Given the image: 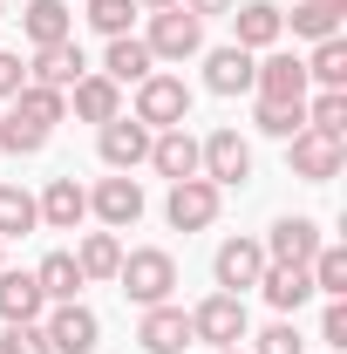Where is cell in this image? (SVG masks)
<instances>
[{
	"mask_svg": "<svg viewBox=\"0 0 347 354\" xmlns=\"http://www.w3.org/2000/svg\"><path fill=\"white\" fill-rule=\"evenodd\" d=\"M212 354H238V348H212Z\"/></svg>",
	"mask_w": 347,
	"mask_h": 354,
	"instance_id": "obj_43",
	"label": "cell"
},
{
	"mask_svg": "<svg viewBox=\"0 0 347 354\" xmlns=\"http://www.w3.org/2000/svg\"><path fill=\"white\" fill-rule=\"evenodd\" d=\"M14 109H21L28 123H41V130H55V123L68 116V95H62V88H41V82H21V95H14Z\"/></svg>",
	"mask_w": 347,
	"mask_h": 354,
	"instance_id": "obj_27",
	"label": "cell"
},
{
	"mask_svg": "<svg viewBox=\"0 0 347 354\" xmlns=\"http://www.w3.org/2000/svg\"><path fill=\"white\" fill-rule=\"evenodd\" d=\"M286 21H293V35H306V41H327V35H341V14H320L313 0H300Z\"/></svg>",
	"mask_w": 347,
	"mask_h": 354,
	"instance_id": "obj_36",
	"label": "cell"
},
{
	"mask_svg": "<svg viewBox=\"0 0 347 354\" xmlns=\"http://www.w3.org/2000/svg\"><path fill=\"white\" fill-rule=\"evenodd\" d=\"M21 82H28L21 55H14V48H0V102H14V95H21Z\"/></svg>",
	"mask_w": 347,
	"mask_h": 354,
	"instance_id": "obj_39",
	"label": "cell"
},
{
	"mask_svg": "<svg viewBox=\"0 0 347 354\" xmlns=\"http://www.w3.org/2000/svg\"><path fill=\"white\" fill-rule=\"evenodd\" d=\"M164 218H171V232H205V225L218 218V184H205V177H184V184H171V198H164Z\"/></svg>",
	"mask_w": 347,
	"mask_h": 354,
	"instance_id": "obj_9",
	"label": "cell"
},
{
	"mask_svg": "<svg viewBox=\"0 0 347 354\" xmlns=\"http://www.w3.org/2000/svg\"><path fill=\"white\" fill-rule=\"evenodd\" d=\"M306 82H320V88H347V41H341V35L313 41V55H306Z\"/></svg>",
	"mask_w": 347,
	"mask_h": 354,
	"instance_id": "obj_26",
	"label": "cell"
},
{
	"mask_svg": "<svg viewBox=\"0 0 347 354\" xmlns=\"http://www.w3.org/2000/svg\"><path fill=\"white\" fill-rule=\"evenodd\" d=\"M252 123H259L265 136H279V143H286V136L306 130V102H259V116H252Z\"/></svg>",
	"mask_w": 347,
	"mask_h": 354,
	"instance_id": "obj_33",
	"label": "cell"
},
{
	"mask_svg": "<svg viewBox=\"0 0 347 354\" xmlns=\"http://www.w3.org/2000/svg\"><path fill=\"white\" fill-rule=\"evenodd\" d=\"M238 0H184V14H198V21H218V14H232Z\"/></svg>",
	"mask_w": 347,
	"mask_h": 354,
	"instance_id": "obj_40",
	"label": "cell"
},
{
	"mask_svg": "<svg viewBox=\"0 0 347 354\" xmlns=\"http://www.w3.org/2000/svg\"><path fill=\"white\" fill-rule=\"evenodd\" d=\"M35 212H41L48 232H75V225L88 218V191L75 184V177H55L41 198H35Z\"/></svg>",
	"mask_w": 347,
	"mask_h": 354,
	"instance_id": "obj_17",
	"label": "cell"
},
{
	"mask_svg": "<svg viewBox=\"0 0 347 354\" xmlns=\"http://www.w3.org/2000/svg\"><path fill=\"white\" fill-rule=\"evenodd\" d=\"M88 75V62H82V48L75 41H55V48H35V68H28V82H41V88H68Z\"/></svg>",
	"mask_w": 347,
	"mask_h": 354,
	"instance_id": "obj_18",
	"label": "cell"
},
{
	"mask_svg": "<svg viewBox=\"0 0 347 354\" xmlns=\"http://www.w3.org/2000/svg\"><path fill=\"white\" fill-rule=\"evenodd\" d=\"M136 123L150 136L191 123V88H184V75H143L136 82Z\"/></svg>",
	"mask_w": 347,
	"mask_h": 354,
	"instance_id": "obj_2",
	"label": "cell"
},
{
	"mask_svg": "<svg viewBox=\"0 0 347 354\" xmlns=\"http://www.w3.org/2000/svg\"><path fill=\"white\" fill-rule=\"evenodd\" d=\"M41 212H35V191H21V184H0V239H21V232H35Z\"/></svg>",
	"mask_w": 347,
	"mask_h": 354,
	"instance_id": "obj_30",
	"label": "cell"
},
{
	"mask_svg": "<svg viewBox=\"0 0 347 354\" xmlns=\"http://www.w3.org/2000/svg\"><path fill=\"white\" fill-rule=\"evenodd\" d=\"M95 150H102L109 171H136V164L150 157V130H143L136 116H109V123L95 130Z\"/></svg>",
	"mask_w": 347,
	"mask_h": 354,
	"instance_id": "obj_11",
	"label": "cell"
},
{
	"mask_svg": "<svg viewBox=\"0 0 347 354\" xmlns=\"http://www.w3.org/2000/svg\"><path fill=\"white\" fill-rule=\"evenodd\" d=\"M116 286L130 293L136 307H164L171 286H177V259L164 245H136V252H123V266H116Z\"/></svg>",
	"mask_w": 347,
	"mask_h": 354,
	"instance_id": "obj_1",
	"label": "cell"
},
{
	"mask_svg": "<svg viewBox=\"0 0 347 354\" xmlns=\"http://www.w3.org/2000/svg\"><path fill=\"white\" fill-rule=\"evenodd\" d=\"M306 130L341 136V143H347V88H320V95L306 102Z\"/></svg>",
	"mask_w": 347,
	"mask_h": 354,
	"instance_id": "obj_31",
	"label": "cell"
},
{
	"mask_svg": "<svg viewBox=\"0 0 347 354\" xmlns=\"http://www.w3.org/2000/svg\"><path fill=\"white\" fill-rule=\"evenodd\" d=\"M306 279H313V293L347 300V252H341V245H320V252L306 259Z\"/></svg>",
	"mask_w": 347,
	"mask_h": 354,
	"instance_id": "obj_29",
	"label": "cell"
},
{
	"mask_svg": "<svg viewBox=\"0 0 347 354\" xmlns=\"http://www.w3.org/2000/svg\"><path fill=\"white\" fill-rule=\"evenodd\" d=\"M212 272H218V293H238L245 300V286H259V272H265V245L259 239H225Z\"/></svg>",
	"mask_w": 347,
	"mask_h": 354,
	"instance_id": "obj_8",
	"label": "cell"
},
{
	"mask_svg": "<svg viewBox=\"0 0 347 354\" xmlns=\"http://www.w3.org/2000/svg\"><path fill=\"white\" fill-rule=\"evenodd\" d=\"M130 21H136V0H88V28L95 35H130Z\"/></svg>",
	"mask_w": 347,
	"mask_h": 354,
	"instance_id": "obj_34",
	"label": "cell"
},
{
	"mask_svg": "<svg viewBox=\"0 0 347 354\" xmlns=\"http://www.w3.org/2000/svg\"><path fill=\"white\" fill-rule=\"evenodd\" d=\"M143 48H150L157 62H191V55H205V21L184 14V7H164V14H150Z\"/></svg>",
	"mask_w": 347,
	"mask_h": 354,
	"instance_id": "obj_3",
	"label": "cell"
},
{
	"mask_svg": "<svg viewBox=\"0 0 347 354\" xmlns=\"http://www.w3.org/2000/svg\"><path fill=\"white\" fill-rule=\"evenodd\" d=\"M48 300H41V286H35V272H7L0 266V320L14 327V320H41Z\"/></svg>",
	"mask_w": 347,
	"mask_h": 354,
	"instance_id": "obj_22",
	"label": "cell"
},
{
	"mask_svg": "<svg viewBox=\"0 0 347 354\" xmlns=\"http://www.w3.org/2000/svg\"><path fill=\"white\" fill-rule=\"evenodd\" d=\"M252 88H259V102H306V62L300 55H265L252 68Z\"/></svg>",
	"mask_w": 347,
	"mask_h": 354,
	"instance_id": "obj_14",
	"label": "cell"
},
{
	"mask_svg": "<svg viewBox=\"0 0 347 354\" xmlns=\"http://www.w3.org/2000/svg\"><path fill=\"white\" fill-rule=\"evenodd\" d=\"M252 354H306V341L293 334V320H279V327H265V334H259V348H252Z\"/></svg>",
	"mask_w": 347,
	"mask_h": 354,
	"instance_id": "obj_37",
	"label": "cell"
},
{
	"mask_svg": "<svg viewBox=\"0 0 347 354\" xmlns=\"http://www.w3.org/2000/svg\"><path fill=\"white\" fill-rule=\"evenodd\" d=\"M41 327H48V348H55V354H95V348H102V320H95L82 300H62Z\"/></svg>",
	"mask_w": 347,
	"mask_h": 354,
	"instance_id": "obj_7",
	"label": "cell"
},
{
	"mask_svg": "<svg viewBox=\"0 0 347 354\" xmlns=\"http://www.w3.org/2000/svg\"><path fill=\"white\" fill-rule=\"evenodd\" d=\"M136 341H143V354H184L191 348V313L184 307H143V320H136Z\"/></svg>",
	"mask_w": 347,
	"mask_h": 354,
	"instance_id": "obj_12",
	"label": "cell"
},
{
	"mask_svg": "<svg viewBox=\"0 0 347 354\" xmlns=\"http://www.w3.org/2000/svg\"><path fill=\"white\" fill-rule=\"evenodd\" d=\"M102 75L123 88V82H143V75H157V55L143 48V35H116L109 55H102Z\"/></svg>",
	"mask_w": 347,
	"mask_h": 354,
	"instance_id": "obj_21",
	"label": "cell"
},
{
	"mask_svg": "<svg viewBox=\"0 0 347 354\" xmlns=\"http://www.w3.org/2000/svg\"><path fill=\"white\" fill-rule=\"evenodd\" d=\"M75 266H82V279H116V266H123V245H116V232H88L82 252H75Z\"/></svg>",
	"mask_w": 347,
	"mask_h": 354,
	"instance_id": "obj_28",
	"label": "cell"
},
{
	"mask_svg": "<svg viewBox=\"0 0 347 354\" xmlns=\"http://www.w3.org/2000/svg\"><path fill=\"white\" fill-rule=\"evenodd\" d=\"M88 212L102 218V232H130L136 218H143V184H136L130 171H116V177H102L95 191H88Z\"/></svg>",
	"mask_w": 347,
	"mask_h": 354,
	"instance_id": "obj_6",
	"label": "cell"
},
{
	"mask_svg": "<svg viewBox=\"0 0 347 354\" xmlns=\"http://www.w3.org/2000/svg\"><path fill=\"white\" fill-rule=\"evenodd\" d=\"M191 341H205V348H238V341H245V300H238V293H212L205 307H191Z\"/></svg>",
	"mask_w": 347,
	"mask_h": 354,
	"instance_id": "obj_5",
	"label": "cell"
},
{
	"mask_svg": "<svg viewBox=\"0 0 347 354\" xmlns=\"http://www.w3.org/2000/svg\"><path fill=\"white\" fill-rule=\"evenodd\" d=\"M0 150H14V157H35V150H48V130H41V123H28L21 109H7V116H0Z\"/></svg>",
	"mask_w": 347,
	"mask_h": 354,
	"instance_id": "obj_32",
	"label": "cell"
},
{
	"mask_svg": "<svg viewBox=\"0 0 347 354\" xmlns=\"http://www.w3.org/2000/svg\"><path fill=\"white\" fill-rule=\"evenodd\" d=\"M320 341L347 354V300H327V313H320Z\"/></svg>",
	"mask_w": 347,
	"mask_h": 354,
	"instance_id": "obj_38",
	"label": "cell"
},
{
	"mask_svg": "<svg viewBox=\"0 0 347 354\" xmlns=\"http://www.w3.org/2000/svg\"><path fill=\"white\" fill-rule=\"evenodd\" d=\"M164 7H184V0H136V14H164Z\"/></svg>",
	"mask_w": 347,
	"mask_h": 354,
	"instance_id": "obj_41",
	"label": "cell"
},
{
	"mask_svg": "<svg viewBox=\"0 0 347 354\" xmlns=\"http://www.w3.org/2000/svg\"><path fill=\"white\" fill-rule=\"evenodd\" d=\"M232 35H238L232 48L259 55V48H272L279 35H286V14H279L272 0H245V7H232Z\"/></svg>",
	"mask_w": 347,
	"mask_h": 354,
	"instance_id": "obj_15",
	"label": "cell"
},
{
	"mask_svg": "<svg viewBox=\"0 0 347 354\" xmlns=\"http://www.w3.org/2000/svg\"><path fill=\"white\" fill-rule=\"evenodd\" d=\"M313 7H320V14H347V0H313Z\"/></svg>",
	"mask_w": 347,
	"mask_h": 354,
	"instance_id": "obj_42",
	"label": "cell"
},
{
	"mask_svg": "<svg viewBox=\"0 0 347 354\" xmlns=\"http://www.w3.org/2000/svg\"><path fill=\"white\" fill-rule=\"evenodd\" d=\"M198 177L218 184V191H225V184H245V177H252V143L238 130H212L198 143Z\"/></svg>",
	"mask_w": 347,
	"mask_h": 354,
	"instance_id": "obj_4",
	"label": "cell"
},
{
	"mask_svg": "<svg viewBox=\"0 0 347 354\" xmlns=\"http://www.w3.org/2000/svg\"><path fill=\"white\" fill-rule=\"evenodd\" d=\"M0 354H55V348H48V327H41V320H14V327L0 334Z\"/></svg>",
	"mask_w": 347,
	"mask_h": 354,
	"instance_id": "obj_35",
	"label": "cell"
},
{
	"mask_svg": "<svg viewBox=\"0 0 347 354\" xmlns=\"http://www.w3.org/2000/svg\"><path fill=\"white\" fill-rule=\"evenodd\" d=\"M259 293L279 313H300L306 300H313V279H306V266H265V272H259Z\"/></svg>",
	"mask_w": 347,
	"mask_h": 354,
	"instance_id": "obj_23",
	"label": "cell"
},
{
	"mask_svg": "<svg viewBox=\"0 0 347 354\" xmlns=\"http://www.w3.org/2000/svg\"><path fill=\"white\" fill-rule=\"evenodd\" d=\"M75 116L102 130L109 116H123V88L109 82V75H82V82H75Z\"/></svg>",
	"mask_w": 347,
	"mask_h": 354,
	"instance_id": "obj_25",
	"label": "cell"
},
{
	"mask_svg": "<svg viewBox=\"0 0 347 354\" xmlns=\"http://www.w3.org/2000/svg\"><path fill=\"white\" fill-rule=\"evenodd\" d=\"M252 68H259V62H252L245 48H212V55H205V88H212V95H245V88H252Z\"/></svg>",
	"mask_w": 347,
	"mask_h": 354,
	"instance_id": "obj_20",
	"label": "cell"
},
{
	"mask_svg": "<svg viewBox=\"0 0 347 354\" xmlns=\"http://www.w3.org/2000/svg\"><path fill=\"white\" fill-rule=\"evenodd\" d=\"M320 245H327V239H320L313 218H279L272 232H265V266H306Z\"/></svg>",
	"mask_w": 347,
	"mask_h": 354,
	"instance_id": "obj_13",
	"label": "cell"
},
{
	"mask_svg": "<svg viewBox=\"0 0 347 354\" xmlns=\"http://www.w3.org/2000/svg\"><path fill=\"white\" fill-rule=\"evenodd\" d=\"M286 143H293V177H306V184H327V177H341V164H347L341 136L300 130V136H286Z\"/></svg>",
	"mask_w": 347,
	"mask_h": 354,
	"instance_id": "obj_10",
	"label": "cell"
},
{
	"mask_svg": "<svg viewBox=\"0 0 347 354\" xmlns=\"http://www.w3.org/2000/svg\"><path fill=\"white\" fill-rule=\"evenodd\" d=\"M35 286H41V300L62 307V300H75V293H82L88 279H82V266H75V252H48V259L35 266Z\"/></svg>",
	"mask_w": 347,
	"mask_h": 354,
	"instance_id": "obj_24",
	"label": "cell"
},
{
	"mask_svg": "<svg viewBox=\"0 0 347 354\" xmlns=\"http://www.w3.org/2000/svg\"><path fill=\"white\" fill-rule=\"evenodd\" d=\"M21 35H28L35 48L75 41V14H68V0H28V7H21Z\"/></svg>",
	"mask_w": 347,
	"mask_h": 354,
	"instance_id": "obj_19",
	"label": "cell"
},
{
	"mask_svg": "<svg viewBox=\"0 0 347 354\" xmlns=\"http://www.w3.org/2000/svg\"><path fill=\"white\" fill-rule=\"evenodd\" d=\"M143 164H157V177H171V184H184V177H198V136L184 130H157L150 136V157Z\"/></svg>",
	"mask_w": 347,
	"mask_h": 354,
	"instance_id": "obj_16",
	"label": "cell"
}]
</instances>
